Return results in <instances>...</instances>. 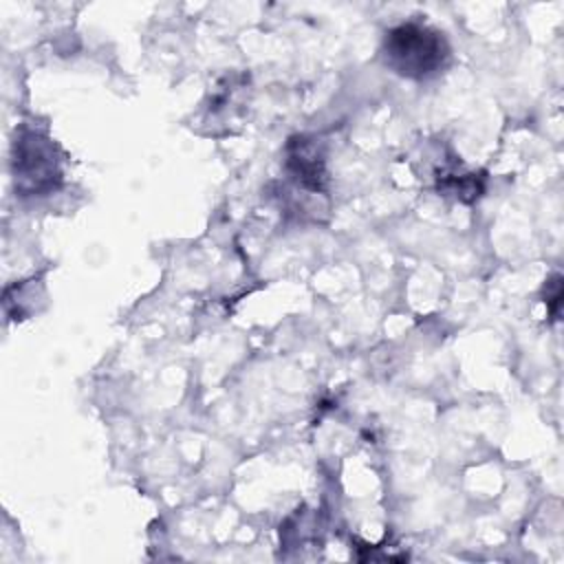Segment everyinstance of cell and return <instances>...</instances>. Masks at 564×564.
Returning <instances> with one entry per match:
<instances>
[{
  "mask_svg": "<svg viewBox=\"0 0 564 564\" xmlns=\"http://www.w3.org/2000/svg\"><path fill=\"white\" fill-rule=\"evenodd\" d=\"M560 280H562L560 275H553V278H551V286H553V291H551V293L546 291V300H544L553 317L557 315V306H560V297H562V282H560Z\"/></svg>",
  "mask_w": 564,
  "mask_h": 564,
  "instance_id": "277c9868",
  "label": "cell"
},
{
  "mask_svg": "<svg viewBox=\"0 0 564 564\" xmlns=\"http://www.w3.org/2000/svg\"><path fill=\"white\" fill-rule=\"evenodd\" d=\"M13 178L22 194H46L62 181V167L55 143L37 132L22 130L13 143Z\"/></svg>",
  "mask_w": 564,
  "mask_h": 564,
  "instance_id": "7a4b0ae2",
  "label": "cell"
},
{
  "mask_svg": "<svg viewBox=\"0 0 564 564\" xmlns=\"http://www.w3.org/2000/svg\"><path fill=\"white\" fill-rule=\"evenodd\" d=\"M381 55L386 66L397 75L423 79L445 66L449 46L441 31L419 22H405L386 33Z\"/></svg>",
  "mask_w": 564,
  "mask_h": 564,
  "instance_id": "6da1fadb",
  "label": "cell"
},
{
  "mask_svg": "<svg viewBox=\"0 0 564 564\" xmlns=\"http://www.w3.org/2000/svg\"><path fill=\"white\" fill-rule=\"evenodd\" d=\"M286 170L295 183L311 192H324L326 165L315 139L293 137L286 143Z\"/></svg>",
  "mask_w": 564,
  "mask_h": 564,
  "instance_id": "3957f363",
  "label": "cell"
}]
</instances>
